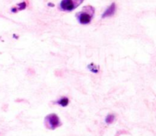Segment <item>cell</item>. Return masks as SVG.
Returning a JSON list of instances; mask_svg holds the SVG:
<instances>
[{
    "mask_svg": "<svg viewBox=\"0 0 156 136\" xmlns=\"http://www.w3.org/2000/svg\"><path fill=\"white\" fill-rule=\"evenodd\" d=\"M94 13H95V9L93 6H85V7L82 8L80 12L76 13V16L78 21L81 24L86 25L91 22L94 18Z\"/></svg>",
    "mask_w": 156,
    "mask_h": 136,
    "instance_id": "1",
    "label": "cell"
},
{
    "mask_svg": "<svg viewBox=\"0 0 156 136\" xmlns=\"http://www.w3.org/2000/svg\"><path fill=\"white\" fill-rule=\"evenodd\" d=\"M44 125L49 130H55L62 125L60 119L56 113H50L44 119Z\"/></svg>",
    "mask_w": 156,
    "mask_h": 136,
    "instance_id": "2",
    "label": "cell"
},
{
    "mask_svg": "<svg viewBox=\"0 0 156 136\" xmlns=\"http://www.w3.org/2000/svg\"><path fill=\"white\" fill-rule=\"evenodd\" d=\"M84 2V0H62L59 4V10L69 12L75 10Z\"/></svg>",
    "mask_w": 156,
    "mask_h": 136,
    "instance_id": "3",
    "label": "cell"
},
{
    "mask_svg": "<svg viewBox=\"0 0 156 136\" xmlns=\"http://www.w3.org/2000/svg\"><path fill=\"white\" fill-rule=\"evenodd\" d=\"M116 10H117V6H116V4L114 2H113L106 10L104 12V13L102 14L101 17L102 18H108V17H111L115 14Z\"/></svg>",
    "mask_w": 156,
    "mask_h": 136,
    "instance_id": "4",
    "label": "cell"
},
{
    "mask_svg": "<svg viewBox=\"0 0 156 136\" xmlns=\"http://www.w3.org/2000/svg\"><path fill=\"white\" fill-rule=\"evenodd\" d=\"M54 104L59 105L61 107H66L69 104V99L66 96H62L54 102Z\"/></svg>",
    "mask_w": 156,
    "mask_h": 136,
    "instance_id": "5",
    "label": "cell"
},
{
    "mask_svg": "<svg viewBox=\"0 0 156 136\" xmlns=\"http://www.w3.org/2000/svg\"><path fill=\"white\" fill-rule=\"evenodd\" d=\"M26 8H27V2H26L25 1H24L18 3V4L16 6H15V7L12 8L11 11H12V12H13V13H16V12H19V11L24 10Z\"/></svg>",
    "mask_w": 156,
    "mask_h": 136,
    "instance_id": "6",
    "label": "cell"
},
{
    "mask_svg": "<svg viewBox=\"0 0 156 136\" xmlns=\"http://www.w3.org/2000/svg\"><path fill=\"white\" fill-rule=\"evenodd\" d=\"M87 67H88V69L90 70V71L92 72V73H98L99 72V70H100L99 66L96 65V64H94V63H91L90 64H88Z\"/></svg>",
    "mask_w": 156,
    "mask_h": 136,
    "instance_id": "7",
    "label": "cell"
},
{
    "mask_svg": "<svg viewBox=\"0 0 156 136\" xmlns=\"http://www.w3.org/2000/svg\"><path fill=\"white\" fill-rule=\"evenodd\" d=\"M116 119L115 115L113 114V113H111V114H108V116L105 117V123L108 124V125H111L113 122H114Z\"/></svg>",
    "mask_w": 156,
    "mask_h": 136,
    "instance_id": "8",
    "label": "cell"
},
{
    "mask_svg": "<svg viewBox=\"0 0 156 136\" xmlns=\"http://www.w3.org/2000/svg\"><path fill=\"white\" fill-rule=\"evenodd\" d=\"M49 6H54V5H53V4H50H50H49Z\"/></svg>",
    "mask_w": 156,
    "mask_h": 136,
    "instance_id": "9",
    "label": "cell"
}]
</instances>
